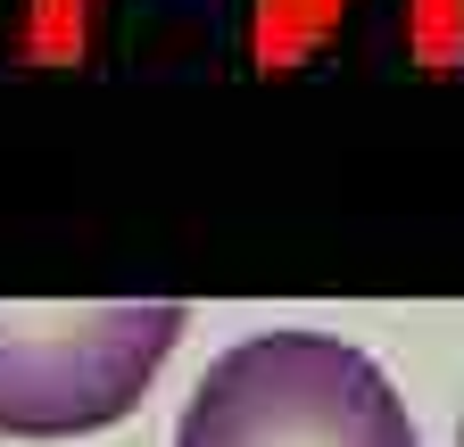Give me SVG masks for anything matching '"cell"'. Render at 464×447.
<instances>
[{
    "mask_svg": "<svg viewBox=\"0 0 464 447\" xmlns=\"http://www.w3.org/2000/svg\"><path fill=\"white\" fill-rule=\"evenodd\" d=\"M174 447H415V423L365 348L332 331H249L199 373Z\"/></svg>",
    "mask_w": 464,
    "mask_h": 447,
    "instance_id": "1",
    "label": "cell"
},
{
    "mask_svg": "<svg viewBox=\"0 0 464 447\" xmlns=\"http://www.w3.org/2000/svg\"><path fill=\"white\" fill-rule=\"evenodd\" d=\"M183 340L174 299L108 307H0V431L83 439L141 406V389Z\"/></svg>",
    "mask_w": 464,
    "mask_h": 447,
    "instance_id": "2",
    "label": "cell"
},
{
    "mask_svg": "<svg viewBox=\"0 0 464 447\" xmlns=\"http://www.w3.org/2000/svg\"><path fill=\"white\" fill-rule=\"evenodd\" d=\"M456 447H464V439H456Z\"/></svg>",
    "mask_w": 464,
    "mask_h": 447,
    "instance_id": "3",
    "label": "cell"
}]
</instances>
